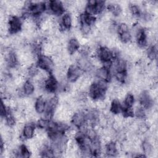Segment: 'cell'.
Wrapping results in <instances>:
<instances>
[{
    "label": "cell",
    "mask_w": 158,
    "mask_h": 158,
    "mask_svg": "<svg viewBox=\"0 0 158 158\" xmlns=\"http://www.w3.org/2000/svg\"><path fill=\"white\" fill-rule=\"evenodd\" d=\"M38 67L49 72H51L54 69V63L51 57L45 55H41L37 60Z\"/></svg>",
    "instance_id": "6da1fadb"
},
{
    "label": "cell",
    "mask_w": 158,
    "mask_h": 158,
    "mask_svg": "<svg viewBox=\"0 0 158 158\" xmlns=\"http://www.w3.org/2000/svg\"><path fill=\"white\" fill-rule=\"evenodd\" d=\"M22 21L19 17L10 16L8 19V30L12 35L17 34L22 28Z\"/></svg>",
    "instance_id": "7a4b0ae2"
},
{
    "label": "cell",
    "mask_w": 158,
    "mask_h": 158,
    "mask_svg": "<svg viewBox=\"0 0 158 158\" xmlns=\"http://www.w3.org/2000/svg\"><path fill=\"white\" fill-rule=\"evenodd\" d=\"M46 9L47 7L48 9L54 15L60 16L64 14L65 7L62 1H51L49 2H45Z\"/></svg>",
    "instance_id": "3957f363"
},
{
    "label": "cell",
    "mask_w": 158,
    "mask_h": 158,
    "mask_svg": "<svg viewBox=\"0 0 158 158\" xmlns=\"http://www.w3.org/2000/svg\"><path fill=\"white\" fill-rule=\"evenodd\" d=\"M82 70L77 64H71L67 69V79L70 83H75L81 77Z\"/></svg>",
    "instance_id": "277c9868"
},
{
    "label": "cell",
    "mask_w": 158,
    "mask_h": 158,
    "mask_svg": "<svg viewBox=\"0 0 158 158\" xmlns=\"http://www.w3.org/2000/svg\"><path fill=\"white\" fill-rule=\"evenodd\" d=\"M96 57H98L102 62L111 61L113 59L112 51L107 47H100L97 51Z\"/></svg>",
    "instance_id": "5b68a950"
},
{
    "label": "cell",
    "mask_w": 158,
    "mask_h": 158,
    "mask_svg": "<svg viewBox=\"0 0 158 158\" xmlns=\"http://www.w3.org/2000/svg\"><path fill=\"white\" fill-rule=\"evenodd\" d=\"M89 96L93 100H97L99 99H104L106 92L102 91L98 87L95 82L93 83L88 90Z\"/></svg>",
    "instance_id": "8992f818"
},
{
    "label": "cell",
    "mask_w": 158,
    "mask_h": 158,
    "mask_svg": "<svg viewBox=\"0 0 158 158\" xmlns=\"http://www.w3.org/2000/svg\"><path fill=\"white\" fill-rule=\"evenodd\" d=\"M59 88V82L56 78L51 75L44 82V89L46 91L54 93Z\"/></svg>",
    "instance_id": "52a82bcc"
},
{
    "label": "cell",
    "mask_w": 158,
    "mask_h": 158,
    "mask_svg": "<svg viewBox=\"0 0 158 158\" xmlns=\"http://www.w3.org/2000/svg\"><path fill=\"white\" fill-rule=\"evenodd\" d=\"M35 127L31 122L28 123H26L23 128L22 132L21 133V136L25 139H31L35 135Z\"/></svg>",
    "instance_id": "ba28073f"
},
{
    "label": "cell",
    "mask_w": 158,
    "mask_h": 158,
    "mask_svg": "<svg viewBox=\"0 0 158 158\" xmlns=\"http://www.w3.org/2000/svg\"><path fill=\"white\" fill-rule=\"evenodd\" d=\"M71 121L72 124L75 127L78 128L81 124H83L86 121L85 112L81 110H78L74 112L72 117Z\"/></svg>",
    "instance_id": "9c48e42d"
},
{
    "label": "cell",
    "mask_w": 158,
    "mask_h": 158,
    "mask_svg": "<svg viewBox=\"0 0 158 158\" xmlns=\"http://www.w3.org/2000/svg\"><path fill=\"white\" fill-rule=\"evenodd\" d=\"M80 48V44L78 40L75 38H70L66 46V49L69 54L72 55L77 52Z\"/></svg>",
    "instance_id": "30bf717a"
},
{
    "label": "cell",
    "mask_w": 158,
    "mask_h": 158,
    "mask_svg": "<svg viewBox=\"0 0 158 158\" xmlns=\"http://www.w3.org/2000/svg\"><path fill=\"white\" fill-rule=\"evenodd\" d=\"M95 74L98 79L104 80L107 81L110 79V77H111L110 70L103 66L100 68H98L96 70Z\"/></svg>",
    "instance_id": "8fae6325"
},
{
    "label": "cell",
    "mask_w": 158,
    "mask_h": 158,
    "mask_svg": "<svg viewBox=\"0 0 158 158\" xmlns=\"http://www.w3.org/2000/svg\"><path fill=\"white\" fill-rule=\"evenodd\" d=\"M46 101L42 96L38 97L35 99V109L38 114H41L44 113V112L46 110Z\"/></svg>",
    "instance_id": "7c38bea8"
},
{
    "label": "cell",
    "mask_w": 158,
    "mask_h": 158,
    "mask_svg": "<svg viewBox=\"0 0 158 158\" xmlns=\"http://www.w3.org/2000/svg\"><path fill=\"white\" fill-rule=\"evenodd\" d=\"M118 151L117 149L115 146V142L113 141H109L105 146V154L109 157L115 156L118 154Z\"/></svg>",
    "instance_id": "4fadbf2b"
},
{
    "label": "cell",
    "mask_w": 158,
    "mask_h": 158,
    "mask_svg": "<svg viewBox=\"0 0 158 158\" xmlns=\"http://www.w3.org/2000/svg\"><path fill=\"white\" fill-rule=\"evenodd\" d=\"M23 91L26 96H29L34 94L35 87L33 83L30 80H26L22 86Z\"/></svg>",
    "instance_id": "5bb4252c"
},
{
    "label": "cell",
    "mask_w": 158,
    "mask_h": 158,
    "mask_svg": "<svg viewBox=\"0 0 158 158\" xmlns=\"http://www.w3.org/2000/svg\"><path fill=\"white\" fill-rule=\"evenodd\" d=\"M122 109V106L120 102V101H118L117 99H114L112 100L110 106V111L112 114L114 115L120 114Z\"/></svg>",
    "instance_id": "9a60e30c"
},
{
    "label": "cell",
    "mask_w": 158,
    "mask_h": 158,
    "mask_svg": "<svg viewBox=\"0 0 158 158\" xmlns=\"http://www.w3.org/2000/svg\"><path fill=\"white\" fill-rule=\"evenodd\" d=\"M128 11L133 18H138L141 15V10L139 6L130 4L128 6Z\"/></svg>",
    "instance_id": "2e32d148"
},
{
    "label": "cell",
    "mask_w": 158,
    "mask_h": 158,
    "mask_svg": "<svg viewBox=\"0 0 158 158\" xmlns=\"http://www.w3.org/2000/svg\"><path fill=\"white\" fill-rule=\"evenodd\" d=\"M146 55H147V57L150 60L154 61L156 59L157 55V49L156 44L152 45L148 48L146 51Z\"/></svg>",
    "instance_id": "e0dca14e"
},
{
    "label": "cell",
    "mask_w": 158,
    "mask_h": 158,
    "mask_svg": "<svg viewBox=\"0 0 158 158\" xmlns=\"http://www.w3.org/2000/svg\"><path fill=\"white\" fill-rule=\"evenodd\" d=\"M18 157H29L31 156V152L26 144H21L18 149Z\"/></svg>",
    "instance_id": "ac0fdd59"
},
{
    "label": "cell",
    "mask_w": 158,
    "mask_h": 158,
    "mask_svg": "<svg viewBox=\"0 0 158 158\" xmlns=\"http://www.w3.org/2000/svg\"><path fill=\"white\" fill-rule=\"evenodd\" d=\"M124 107H132V106L134 105L135 103V97L133 94L131 93H127L124 98Z\"/></svg>",
    "instance_id": "d6986e66"
},
{
    "label": "cell",
    "mask_w": 158,
    "mask_h": 158,
    "mask_svg": "<svg viewBox=\"0 0 158 158\" xmlns=\"http://www.w3.org/2000/svg\"><path fill=\"white\" fill-rule=\"evenodd\" d=\"M133 115L138 119H144L146 116V110L141 106H138L133 110Z\"/></svg>",
    "instance_id": "ffe728a7"
},
{
    "label": "cell",
    "mask_w": 158,
    "mask_h": 158,
    "mask_svg": "<svg viewBox=\"0 0 158 158\" xmlns=\"http://www.w3.org/2000/svg\"><path fill=\"white\" fill-rule=\"evenodd\" d=\"M80 30L84 37L87 36L91 34L92 27L86 23H80Z\"/></svg>",
    "instance_id": "44dd1931"
},
{
    "label": "cell",
    "mask_w": 158,
    "mask_h": 158,
    "mask_svg": "<svg viewBox=\"0 0 158 158\" xmlns=\"http://www.w3.org/2000/svg\"><path fill=\"white\" fill-rule=\"evenodd\" d=\"M118 35H119V40L122 43L127 44L131 42V40L132 38V35L130 31L120 33Z\"/></svg>",
    "instance_id": "7402d4cb"
},
{
    "label": "cell",
    "mask_w": 158,
    "mask_h": 158,
    "mask_svg": "<svg viewBox=\"0 0 158 158\" xmlns=\"http://www.w3.org/2000/svg\"><path fill=\"white\" fill-rule=\"evenodd\" d=\"M114 78L120 83H125L127 79V72H116L114 75Z\"/></svg>",
    "instance_id": "603a6c76"
},
{
    "label": "cell",
    "mask_w": 158,
    "mask_h": 158,
    "mask_svg": "<svg viewBox=\"0 0 158 158\" xmlns=\"http://www.w3.org/2000/svg\"><path fill=\"white\" fill-rule=\"evenodd\" d=\"M51 121V120H50ZM49 120H48L44 118H40L37 121H36V125L37 127L42 129V130H47L49 124Z\"/></svg>",
    "instance_id": "cb8c5ba5"
},
{
    "label": "cell",
    "mask_w": 158,
    "mask_h": 158,
    "mask_svg": "<svg viewBox=\"0 0 158 158\" xmlns=\"http://www.w3.org/2000/svg\"><path fill=\"white\" fill-rule=\"evenodd\" d=\"M40 72V68L37 65L31 64L28 68V75L30 77H33L38 74Z\"/></svg>",
    "instance_id": "d4e9b609"
},
{
    "label": "cell",
    "mask_w": 158,
    "mask_h": 158,
    "mask_svg": "<svg viewBox=\"0 0 158 158\" xmlns=\"http://www.w3.org/2000/svg\"><path fill=\"white\" fill-rule=\"evenodd\" d=\"M95 83H96L98 87L100 89V90H101L102 91H104V92H106V91L108 88V86H109L107 81L98 78V80Z\"/></svg>",
    "instance_id": "484cf974"
},
{
    "label": "cell",
    "mask_w": 158,
    "mask_h": 158,
    "mask_svg": "<svg viewBox=\"0 0 158 158\" xmlns=\"http://www.w3.org/2000/svg\"><path fill=\"white\" fill-rule=\"evenodd\" d=\"M128 31H129L128 24H127V23H126L125 22H122L119 25H118V27H117V33L118 34L123 33V32Z\"/></svg>",
    "instance_id": "4316f807"
}]
</instances>
